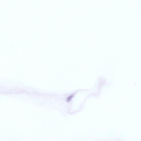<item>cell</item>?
<instances>
[{
	"label": "cell",
	"instance_id": "cell-1",
	"mask_svg": "<svg viewBox=\"0 0 141 141\" xmlns=\"http://www.w3.org/2000/svg\"><path fill=\"white\" fill-rule=\"evenodd\" d=\"M73 96V95H71V96L68 97V98H67V101L68 102L70 101L71 100V99L72 98Z\"/></svg>",
	"mask_w": 141,
	"mask_h": 141
}]
</instances>
